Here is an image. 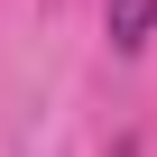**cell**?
<instances>
[{
    "label": "cell",
    "mask_w": 157,
    "mask_h": 157,
    "mask_svg": "<svg viewBox=\"0 0 157 157\" xmlns=\"http://www.w3.org/2000/svg\"><path fill=\"white\" fill-rule=\"evenodd\" d=\"M102 19H111V46L129 56V46H148V28H157V0H102Z\"/></svg>",
    "instance_id": "cell-1"
},
{
    "label": "cell",
    "mask_w": 157,
    "mask_h": 157,
    "mask_svg": "<svg viewBox=\"0 0 157 157\" xmlns=\"http://www.w3.org/2000/svg\"><path fill=\"white\" fill-rule=\"evenodd\" d=\"M111 157H139V148H129V139H120V148H111Z\"/></svg>",
    "instance_id": "cell-2"
}]
</instances>
